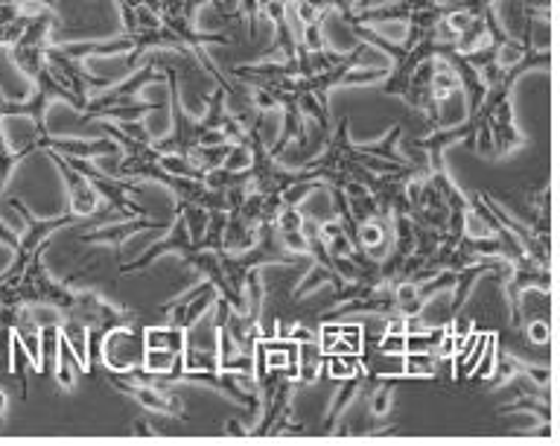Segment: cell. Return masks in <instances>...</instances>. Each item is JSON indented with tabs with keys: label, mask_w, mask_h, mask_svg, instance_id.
<instances>
[{
	"label": "cell",
	"mask_w": 560,
	"mask_h": 446,
	"mask_svg": "<svg viewBox=\"0 0 560 446\" xmlns=\"http://www.w3.org/2000/svg\"><path fill=\"white\" fill-rule=\"evenodd\" d=\"M144 354H147V342L138 324H120L102 333L100 359L111 374H135L144 364Z\"/></svg>",
	"instance_id": "6da1fadb"
},
{
	"label": "cell",
	"mask_w": 560,
	"mask_h": 446,
	"mask_svg": "<svg viewBox=\"0 0 560 446\" xmlns=\"http://www.w3.org/2000/svg\"><path fill=\"white\" fill-rule=\"evenodd\" d=\"M47 156L53 158V164L59 166V173H62V178L67 182V210H71L76 219L97 213V208H100V193H97V187L91 184V178L67 164L62 152L47 149Z\"/></svg>",
	"instance_id": "7a4b0ae2"
},
{
	"label": "cell",
	"mask_w": 560,
	"mask_h": 446,
	"mask_svg": "<svg viewBox=\"0 0 560 446\" xmlns=\"http://www.w3.org/2000/svg\"><path fill=\"white\" fill-rule=\"evenodd\" d=\"M487 126H490V140H494V158H508L523 146V132L517 128L514 120V102L511 94L496 102L494 111L487 114Z\"/></svg>",
	"instance_id": "3957f363"
},
{
	"label": "cell",
	"mask_w": 560,
	"mask_h": 446,
	"mask_svg": "<svg viewBox=\"0 0 560 446\" xmlns=\"http://www.w3.org/2000/svg\"><path fill=\"white\" fill-rule=\"evenodd\" d=\"M166 231H170V222H152L149 216H140L129 219L126 225H105L100 231H91V234L79 237V243H85V246L117 248L123 239H129V234H166Z\"/></svg>",
	"instance_id": "277c9868"
},
{
	"label": "cell",
	"mask_w": 560,
	"mask_h": 446,
	"mask_svg": "<svg viewBox=\"0 0 560 446\" xmlns=\"http://www.w3.org/2000/svg\"><path fill=\"white\" fill-rule=\"evenodd\" d=\"M324 371V350L319 338L313 342H298V383L313 385Z\"/></svg>",
	"instance_id": "5b68a950"
},
{
	"label": "cell",
	"mask_w": 560,
	"mask_h": 446,
	"mask_svg": "<svg viewBox=\"0 0 560 446\" xmlns=\"http://www.w3.org/2000/svg\"><path fill=\"white\" fill-rule=\"evenodd\" d=\"M144 342H147V347H155V350H166V354L182 356L184 347H187V330L175 327V324L149 327L144 330Z\"/></svg>",
	"instance_id": "8992f818"
},
{
	"label": "cell",
	"mask_w": 560,
	"mask_h": 446,
	"mask_svg": "<svg viewBox=\"0 0 560 446\" xmlns=\"http://www.w3.org/2000/svg\"><path fill=\"white\" fill-rule=\"evenodd\" d=\"M441 362L438 354H403V380H432Z\"/></svg>",
	"instance_id": "52a82bcc"
},
{
	"label": "cell",
	"mask_w": 560,
	"mask_h": 446,
	"mask_svg": "<svg viewBox=\"0 0 560 446\" xmlns=\"http://www.w3.org/2000/svg\"><path fill=\"white\" fill-rule=\"evenodd\" d=\"M525 336L532 345H549L551 342V321L546 319H534V321H525L523 324Z\"/></svg>",
	"instance_id": "ba28073f"
},
{
	"label": "cell",
	"mask_w": 560,
	"mask_h": 446,
	"mask_svg": "<svg viewBox=\"0 0 560 446\" xmlns=\"http://www.w3.org/2000/svg\"><path fill=\"white\" fill-rule=\"evenodd\" d=\"M3 409H7V394L0 392V414H3Z\"/></svg>",
	"instance_id": "9c48e42d"
}]
</instances>
